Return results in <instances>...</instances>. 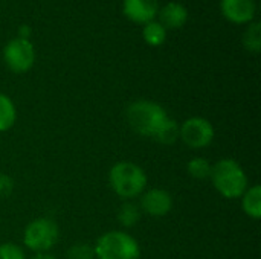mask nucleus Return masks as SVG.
<instances>
[{
	"instance_id": "1",
	"label": "nucleus",
	"mask_w": 261,
	"mask_h": 259,
	"mask_svg": "<svg viewBox=\"0 0 261 259\" xmlns=\"http://www.w3.org/2000/svg\"><path fill=\"white\" fill-rule=\"evenodd\" d=\"M168 119L167 111L156 102L139 99L127 108L128 125L141 136L154 137L158 130Z\"/></svg>"
},
{
	"instance_id": "2",
	"label": "nucleus",
	"mask_w": 261,
	"mask_h": 259,
	"mask_svg": "<svg viewBox=\"0 0 261 259\" xmlns=\"http://www.w3.org/2000/svg\"><path fill=\"white\" fill-rule=\"evenodd\" d=\"M211 179L216 189L225 198L242 197L248 189V177L242 166L232 159L219 160L211 169Z\"/></svg>"
},
{
	"instance_id": "3",
	"label": "nucleus",
	"mask_w": 261,
	"mask_h": 259,
	"mask_svg": "<svg viewBox=\"0 0 261 259\" xmlns=\"http://www.w3.org/2000/svg\"><path fill=\"white\" fill-rule=\"evenodd\" d=\"M112 189L122 198H135L147 186L144 169L132 162H119L110 169Z\"/></svg>"
},
{
	"instance_id": "4",
	"label": "nucleus",
	"mask_w": 261,
	"mask_h": 259,
	"mask_svg": "<svg viewBox=\"0 0 261 259\" xmlns=\"http://www.w3.org/2000/svg\"><path fill=\"white\" fill-rule=\"evenodd\" d=\"M95 256L98 259H139L141 249L135 238L124 232H107L104 234L96 246Z\"/></svg>"
},
{
	"instance_id": "5",
	"label": "nucleus",
	"mask_w": 261,
	"mask_h": 259,
	"mask_svg": "<svg viewBox=\"0 0 261 259\" xmlns=\"http://www.w3.org/2000/svg\"><path fill=\"white\" fill-rule=\"evenodd\" d=\"M23 241L31 250H49L58 241V227L49 218H37L28 224Z\"/></svg>"
},
{
	"instance_id": "6",
	"label": "nucleus",
	"mask_w": 261,
	"mask_h": 259,
	"mask_svg": "<svg viewBox=\"0 0 261 259\" xmlns=\"http://www.w3.org/2000/svg\"><path fill=\"white\" fill-rule=\"evenodd\" d=\"M3 60L14 73L28 72L35 61V50L32 43L18 37L9 40L3 49Z\"/></svg>"
},
{
	"instance_id": "7",
	"label": "nucleus",
	"mask_w": 261,
	"mask_h": 259,
	"mask_svg": "<svg viewBox=\"0 0 261 259\" xmlns=\"http://www.w3.org/2000/svg\"><path fill=\"white\" fill-rule=\"evenodd\" d=\"M179 137L191 148H205L214 139V128L208 119L191 118L182 124Z\"/></svg>"
},
{
	"instance_id": "8",
	"label": "nucleus",
	"mask_w": 261,
	"mask_h": 259,
	"mask_svg": "<svg viewBox=\"0 0 261 259\" xmlns=\"http://www.w3.org/2000/svg\"><path fill=\"white\" fill-rule=\"evenodd\" d=\"M223 17L234 24L251 23L257 12L255 0H220Z\"/></svg>"
},
{
	"instance_id": "9",
	"label": "nucleus",
	"mask_w": 261,
	"mask_h": 259,
	"mask_svg": "<svg viewBox=\"0 0 261 259\" xmlns=\"http://www.w3.org/2000/svg\"><path fill=\"white\" fill-rule=\"evenodd\" d=\"M124 15L138 24H147L153 21L159 12L158 0H122Z\"/></svg>"
},
{
	"instance_id": "10",
	"label": "nucleus",
	"mask_w": 261,
	"mask_h": 259,
	"mask_svg": "<svg viewBox=\"0 0 261 259\" xmlns=\"http://www.w3.org/2000/svg\"><path fill=\"white\" fill-rule=\"evenodd\" d=\"M171 206H173V198L164 189H151L145 192L141 198V209L148 215H154V217L167 215L171 211Z\"/></svg>"
},
{
	"instance_id": "11",
	"label": "nucleus",
	"mask_w": 261,
	"mask_h": 259,
	"mask_svg": "<svg viewBox=\"0 0 261 259\" xmlns=\"http://www.w3.org/2000/svg\"><path fill=\"white\" fill-rule=\"evenodd\" d=\"M158 15H159V23L165 29H179L188 20V11L179 2H170L164 5L159 9Z\"/></svg>"
},
{
	"instance_id": "12",
	"label": "nucleus",
	"mask_w": 261,
	"mask_h": 259,
	"mask_svg": "<svg viewBox=\"0 0 261 259\" xmlns=\"http://www.w3.org/2000/svg\"><path fill=\"white\" fill-rule=\"evenodd\" d=\"M243 211L258 220L261 217V186L255 185L249 189H246V192L243 194Z\"/></svg>"
},
{
	"instance_id": "13",
	"label": "nucleus",
	"mask_w": 261,
	"mask_h": 259,
	"mask_svg": "<svg viewBox=\"0 0 261 259\" xmlns=\"http://www.w3.org/2000/svg\"><path fill=\"white\" fill-rule=\"evenodd\" d=\"M142 37H144V40H145L147 44L156 47V46L164 44V41L167 40V29L159 21H154L153 20V21L144 24Z\"/></svg>"
},
{
	"instance_id": "14",
	"label": "nucleus",
	"mask_w": 261,
	"mask_h": 259,
	"mask_svg": "<svg viewBox=\"0 0 261 259\" xmlns=\"http://www.w3.org/2000/svg\"><path fill=\"white\" fill-rule=\"evenodd\" d=\"M15 122V107L12 101L0 93V131L9 130Z\"/></svg>"
},
{
	"instance_id": "15",
	"label": "nucleus",
	"mask_w": 261,
	"mask_h": 259,
	"mask_svg": "<svg viewBox=\"0 0 261 259\" xmlns=\"http://www.w3.org/2000/svg\"><path fill=\"white\" fill-rule=\"evenodd\" d=\"M179 133H180L179 125H177L173 119L168 118V119L164 122V125L158 130V133L154 134V139H156L159 143L171 145V143H174V142L179 139Z\"/></svg>"
},
{
	"instance_id": "16",
	"label": "nucleus",
	"mask_w": 261,
	"mask_h": 259,
	"mask_svg": "<svg viewBox=\"0 0 261 259\" xmlns=\"http://www.w3.org/2000/svg\"><path fill=\"white\" fill-rule=\"evenodd\" d=\"M243 44L245 47L252 52L258 53L261 49V26L258 21H251L248 29L243 34Z\"/></svg>"
},
{
	"instance_id": "17",
	"label": "nucleus",
	"mask_w": 261,
	"mask_h": 259,
	"mask_svg": "<svg viewBox=\"0 0 261 259\" xmlns=\"http://www.w3.org/2000/svg\"><path fill=\"white\" fill-rule=\"evenodd\" d=\"M188 172L194 177V179H208V177H211V169H213V166H211V163L206 160V159H203V157H196V159H193L190 163H188Z\"/></svg>"
},
{
	"instance_id": "18",
	"label": "nucleus",
	"mask_w": 261,
	"mask_h": 259,
	"mask_svg": "<svg viewBox=\"0 0 261 259\" xmlns=\"http://www.w3.org/2000/svg\"><path fill=\"white\" fill-rule=\"evenodd\" d=\"M139 217H141V214H139V208H138L136 205H133V203H127V205H124V206L121 208V211H119V215H118V218H119L121 224H122V226H125V227H132V226H135V224L138 223Z\"/></svg>"
},
{
	"instance_id": "19",
	"label": "nucleus",
	"mask_w": 261,
	"mask_h": 259,
	"mask_svg": "<svg viewBox=\"0 0 261 259\" xmlns=\"http://www.w3.org/2000/svg\"><path fill=\"white\" fill-rule=\"evenodd\" d=\"M95 250L90 249L89 244H75L69 249L67 252V259H93Z\"/></svg>"
},
{
	"instance_id": "20",
	"label": "nucleus",
	"mask_w": 261,
	"mask_h": 259,
	"mask_svg": "<svg viewBox=\"0 0 261 259\" xmlns=\"http://www.w3.org/2000/svg\"><path fill=\"white\" fill-rule=\"evenodd\" d=\"M0 259H26L23 250L12 244V243H6L0 246Z\"/></svg>"
},
{
	"instance_id": "21",
	"label": "nucleus",
	"mask_w": 261,
	"mask_h": 259,
	"mask_svg": "<svg viewBox=\"0 0 261 259\" xmlns=\"http://www.w3.org/2000/svg\"><path fill=\"white\" fill-rule=\"evenodd\" d=\"M12 191V180L5 176L0 174V197H8Z\"/></svg>"
},
{
	"instance_id": "22",
	"label": "nucleus",
	"mask_w": 261,
	"mask_h": 259,
	"mask_svg": "<svg viewBox=\"0 0 261 259\" xmlns=\"http://www.w3.org/2000/svg\"><path fill=\"white\" fill-rule=\"evenodd\" d=\"M18 38H24V40H29V35H31V27L29 26H20L18 27Z\"/></svg>"
},
{
	"instance_id": "23",
	"label": "nucleus",
	"mask_w": 261,
	"mask_h": 259,
	"mask_svg": "<svg viewBox=\"0 0 261 259\" xmlns=\"http://www.w3.org/2000/svg\"><path fill=\"white\" fill-rule=\"evenodd\" d=\"M32 259H57V258H54L52 255H43V253H41V255H37V256H34Z\"/></svg>"
}]
</instances>
